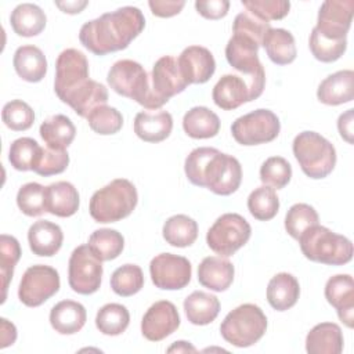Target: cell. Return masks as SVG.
Returning a JSON list of instances; mask_svg holds the SVG:
<instances>
[{
	"mask_svg": "<svg viewBox=\"0 0 354 354\" xmlns=\"http://www.w3.org/2000/svg\"><path fill=\"white\" fill-rule=\"evenodd\" d=\"M144 26L145 18L141 10L126 6L83 24L79 40L93 54L106 55L127 48Z\"/></svg>",
	"mask_w": 354,
	"mask_h": 354,
	"instance_id": "obj_1",
	"label": "cell"
},
{
	"mask_svg": "<svg viewBox=\"0 0 354 354\" xmlns=\"http://www.w3.org/2000/svg\"><path fill=\"white\" fill-rule=\"evenodd\" d=\"M184 171L189 183L221 196L234 194L242 181L239 160L212 147L192 149L185 158Z\"/></svg>",
	"mask_w": 354,
	"mask_h": 354,
	"instance_id": "obj_2",
	"label": "cell"
},
{
	"mask_svg": "<svg viewBox=\"0 0 354 354\" xmlns=\"http://www.w3.org/2000/svg\"><path fill=\"white\" fill-rule=\"evenodd\" d=\"M106 82L115 93L136 101L147 109H158L166 104L165 100L155 94L151 76L137 61H116L108 72Z\"/></svg>",
	"mask_w": 354,
	"mask_h": 354,
	"instance_id": "obj_3",
	"label": "cell"
},
{
	"mask_svg": "<svg viewBox=\"0 0 354 354\" xmlns=\"http://www.w3.org/2000/svg\"><path fill=\"white\" fill-rule=\"evenodd\" d=\"M137 202L134 184L127 178H115L93 194L88 212L97 223H116L130 216Z\"/></svg>",
	"mask_w": 354,
	"mask_h": 354,
	"instance_id": "obj_4",
	"label": "cell"
},
{
	"mask_svg": "<svg viewBox=\"0 0 354 354\" xmlns=\"http://www.w3.org/2000/svg\"><path fill=\"white\" fill-rule=\"evenodd\" d=\"M297 241L304 257L315 263L343 266L353 259L351 241L319 224L306 230Z\"/></svg>",
	"mask_w": 354,
	"mask_h": 354,
	"instance_id": "obj_5",
	"label": "cell"
},
{
	"mask_svg": "<svg viewBox=\"0 0 354 354\" xmlns=\"http://www.w3.org/2000/svg\"><path fill=\"white\" fill-rule=\"evenodd\" d=\"M292 149L300 169L310 178H325L335 169L336 149L333 144L315 131L299 133L293 140Z\"/></svg>",
	"mask_w": 354,
	"mask_h": 354,
	"instance_id": "obj_6",
	"label": "cell"
},
{
	"mask_svg": "<svg viewBox=\"0 0 354 354\" xmlns=\"http://www.w3.org/2000/svg\"><path fill=\"white\" fill-rule=\"evenodd\" d=\"M267 330V317L252 303H245L230 311L220 325L223 339L235 347H249L257 343Z\"/></svg>",
	"mask_w": 354,
	"mask_h": 354,
	"instance_id": "obj_7",
	"label": "cell"
},
{
	"mask_svg": "<svg viewBox=\"0 0 354 354\" xmlns=\"http://www.w3.org/2000/svg\"><path fill=\"white\" fill-rule=\"evenodd\" d=\"M252 235L250 224L238 213L221 214L207 230L206 243L223 257L232 256L245 246Z\"/></svg>",
	"mask_w": 354,
	"mask_h": 354,
	"instance_id": "obj_8",
	"label": "cell"
},
{
	"mask_svg": "<svg viewBox=\"0 0 354 354\" xmlns=\"http://www.w3.org/2000/svg\"><path fill=\"white\" fill-rule=\"evenodd\" d=\"M281 131L278 116L270 109H256L239 116L231 124L234 140L241 145H259L274 141Z\"/></svg>",
	"mask_w": 354,
	"mask_h": 354,
	"instance_id": "obj_9",
	"label": "cell"
},
{
	"mask_svg": "<svg viewBox=\"0 0 354 354\" xmlns=\"http://www.w3.org/2000/svg\"><path fill=\"white\" fill-rule=\"evenodd\" d=\"M102 261L91 252L88 245L73 249L68 264V282L79 295L95 293L102 281Z\"/></svg>",
	"mask_w": 354,
	"mask_h": 354,
	"instance_id": "obj_10",
	"label": "cell"
},
{
	"mask_svg": "<svg viewBox=\"0 0 354 354\" xmlns=\"http://www.w3.org/2000/svg\"><path fill=\"white\" fill-rule=\"evenodd\" d=\"M59 274L46 264L30 266L22 275L18 299L26 307H39L59 290Z\"/></svg>",
	"mask_w": 354,
	"mask_h": 354,
	"instance_id": "obj_11",
	"label": "cell"
},
{
	"mask_svg": "<svg viewBox=\"0 0 354 354\" xmlns=\"http://www.w3.org/2000/svg\"><path fill=\"white\" fill-rule=\"evenodd\" d=\"M88 79V61L86 55L76 48L61 51L55 61L54 91L57 97L65 102V100Z\"/></svg>",
	"mask_w": 354,
	"mask_h": 354,
	"instance_id": "obj_12",
	"label": "cell"
},
{
	"mask_svg": "<svg viewBox=\"0 0 354 354\" xmlns=\"http://www.w3.org/2000/svg\"><path fill=\"white\" fill-rule=\"evenodd\" d=\"M149 274L156 288L163 290H178L189 283L192 266L189 260L183 256L160 253L151 260Z\"/></svg>",
	"mask_w": 354,
	"mask_h": 354,
	"instance_id": "obj_13",
	"label": "cell"
},
{
	"mask_svg": "<svg viewBox=\"0 0 354 354\" xmlns=\"http://www.w3.org/2000/svg\"><path fill=\"white\" fill-rule=\"evenodd\" d=\"M353 14L354 0H326L319 7L314 29L328 39H347Z\"/></svg>",
	"mask_w": 354,
	"mask_h": 354,
	"instance_id": "obj_14",
	"label": "cell"
},
{
	"mask_svg": "<svg viewBox=\"0 0 354 354\" xmlns=\"http://www.w3.org/2000/svg\"><path fill=\"white\" fill-rule=\"evenodd\" d=\"M177 307L169 300L155 301L141 319V333L149 342H160L180 326Z\"/></svg>",
	"mask_w": 354,
	"mask_h": 354,
	"instance_id": "obj_15",
	"label": "cell"
},
{
	"mask_svg": "<svg viewBox=\"0 0 354 354\" xmlns=\"http://www.w3.org/2000/svg\"><path fill=\"white\" fill-rule=\"evenodd\" d=\"M177 64L188 84L206 83L216 71L213 54L202 46H189L184 48L177 58Z\"/></svg>",
	"mask_w": 354,
	"mask_h": 354,
	"instance_id": "obj_16",
	"label": "cell"
},
{
	"mask_svg": "<svg viewBox=\"0 0 354 354\" xmlns=\"http://www.w3.org/2000/svg\"><path fill=\"white\" fill-rule=\"evenodd\" d=\"M151 84L155 94L166 102L171 97L183 93L188 86L181 75L177 58L171 55H163L153 64Z\"/></svg>",
	"mask_w": 354,
	"mask_h": 354,
	"instance_id": "obj_17",
	"label": "cell"
},
{
	"mask_svg": "<svg viewBox=\"0 0 354 354\" xmlns=\"http://www.w3.org/2000/svg\"><path fill=\"white\" fill-rule=\"evenodd\" d=\"M325 299L336 308L339 319L347 326L354 325V281L348 274L330 277L325 283Z\"/></svg>",
	"mask_w": 354,
	"mask_h": 354,
	"instance_id": "obj_18",
	"label": "cell"
},
{
	"mask_svg": "<svg viewBox=\"0 0 354 354\" xmlns=\"http://www.w3.org/2000/svg\"><path fill=\"white\" fill-rule=\"evenodd\" d=\"M259 48L260 46L252 39L232 35L225 46V58L234 69L250 77L264 69L259 59Z\"/></svg>",
	"mask_w": 354,
	"mask_h": 354,
	"instance_id": "obj_19",
	"label": "cell"
},
{
	"mask_svg": "<svg viewBox=\"0 0 354 354\" xmlns=\"http://www.w3.org/2000/svg\"><path fill=\"white\" fill-rule=\"evenodd\" d=\"M317 98L325 105H342L354 98V72L337 71L326 76L317 88Z\"/></svg>",
	"mask_w": 354,
	"mask_h": 354,
	"instance_id": "obj_20",
	"label": "cell"
},
{
	"mask_svg": "<svg viewBox=\"0 0 354 354\" xmlns=\"http://www.w3.org/2000/svg\"><path fill=\"white\" fill-rule=\"evenodd\" d=\"M28 242L33 254L51 257L61 249L64 242V232L55 223L48 220H37L29 227Z\"/></svg>",
	"mask_w": 354,
	"mask_h": 354,
	"instance_id": "obj_21",
	"label": "cell"
},
{
	"mask_svg": "<svg viewBox=\"0 0 354 354\" xmlns=\"http://www.w3.org/2000/svg\"><path fill=\"white\" fill-rule=\"evenodd\" d=\"M234 264L223 256H207L198 267V281L202 286L214 290H227L234 281Z\"/></svg>",
	"mask_w": 354,
	"mask_h": 354,
	"instance_id": "obj_22",
	"label": "cell"
},
{
	"mask_svg": "<svg viewBox=\"0 0 354 354\" xmlns=\"http://www.w3.org/2000/svg\"><path fill=\"white\" fill-rule=\"evenodd\" d=\"M214 104L224 111H234L245 102H250V91L246 80L238 75H224L214 84L212 91Z\"/></svg>",
	"mask_w": 354,
	"mask_h": 354,
	"instance_id": "obj_23",
	"label": "cell"
},
{
	"mask_svg": "<svg viewBox=\"0 0 354 354\" xmlns=\"http://www.w3.org/2000/svg\"><path fill=\"white\" fill-rule=\"evenodd\" d=\"M134 133L145 142L166 140L173 129V118L167 111H141L134 118Z\"/></svg>",
	"mask_w": 354,
	"mask_h": 354,
	"instance_id": "obj_24",
	"label": "cell"
},
{
	"mask_svg": "<svg viewBox=\"0 0 354 354\" xmlns=\"http://www.w3.org/2000/svg\"><path fill=\"white\" fill-rule=\"evenodd\" d=\"M343 333L335 322H321L306 336L308 354H340L343 351Z\"/></svg>",
	"mask_w": 354,
	"mask_h": 354,
	"instance_id": "obj_25",
	"label": "cell"
},
{
	"mask_svg": "<svg viewBox=\"0 0 354 354\" xmlns=\"http://www.w3.org/2000/svg\"><path fill=\"white\" fill-rule=\"evenodd\" d=\"M80 205L79 192L68 181H57L46 187V212L57 217L73 216Z\"/></svg>",
	"mask_w": 354,
	"mask_h": 354,
	"instance_id": "obj_26",
	"label": "cell"
},
{
	"mask_svg": "<svg viewBox=\"0 0 354 354\" xmlns=\"http://www.w3.org/2000/svg\"><path fill=\"white\" fill-rule=\"evenodd\" d=\"M12 65L17 75L29 83L40 82L47 73L46 55L33 44L18 47L14 53Z\"/></svg>",
	"mask_w": 354,
	"mask_h": 354,
	"instance_id": "obj_27",
	"label": "cell"
},
{
	"mask_svg": "<svg viewBox=\"0 0 354 354\" xmlns=\"http://www.w3.org/2000/svg\"><path fill=\"white\" fill-rule=\"evenodd\" d=\"M86 319L84 306L75 300H62L53 306L50 311V324L61 335L77 333L84 326Z\"/></svg>",
	"mask_w": 354,
	"mask_h": 354,
	"instance_id": "obj_28",
	"label": "cell"
},
{
	"mask_svg": "<svg viewBox=\"0 0 354 354\" xmlns=\"http://www.w3.org/2000/svg\"><path fill=\"white\" fill-rule=\"evenodd\" d=\"M300 296V285L296 277L289 272H279L274 275L267 286V300L277 311H286L292 308Z\"/></svg>",
	"mask_w": 354,
	"mask_h": 354,
	"instance_id": "obj_29",
	"label": "cell"
},
{
	"mask_svg": "<svg viewBox=\"0 0 354 354\" xmlns=\"http://www.w3.org/2000/svg\"><path fill=\"white\" fill-rule=\"evenodd\" d=\"M108 88L93 79H88L82 87L73 91L64 104H68L79 116L87 118L97 106L106 105Z\"/></svg>",
	"mask_w": 354,
	"mask_h": 354,
	"instance_id": "obj_30",
	"label": "cell"
},
{
	"mask_svg": "<svg viewBox=\"0 0 354 354\" xmlns=\"http://www.w3.org/2000/svg\"><path fill=\"white\" fill-rule=\"evenodd\" d=\"M47 17L44 11L32 3L18 4L10 15L12 30L22 37H32L41 33L46 28Z\"/></svg>",
	"mask_w": 354,
	"mask_h": 354,
	"instance_id": "obj_31",
	"label": "cell"
},
{
	"mask_svg": "<svg viewBox=\"0 0 354 354\" xmlns=\"http://www.w3.org/2000/svg\"><path fill=\"white\" fill-rule=\"evenodd\" d=\"M183 129L191 138H212L220 131V119L207 106H194L185 112Z\"/></svg>",
	"mask_w": 354,
	"mask_h": 354,
	"instance_id": "obj_32",
	"label": "cell"
},
{
	"mask_svg": "<svg viewBox=\"0 0 354 354\" xmlns=\"http://www.w3.org/2000/svg\"><path fill=\"white\" fill-rule=\"evenodd\" d=\"M184 311L192 325H207L217 318L220 313V301L214 295L195 290L185 297Z\"/></svg>",
	"mask_w": 354,
	"mask_h": 354,
	"instance_id": "obj_33",
	"label": "cell"
},
{
	"mask_svg": "<svg viewBox=\"0 0 354 354\" xmlns=\"http://www.w3.org/2000/svg\"><path fill=\"white\" fill-rule=\"evenodd\" d=\"M268 58L277 65H288L296 59L297 50L293 35L282 28H271L263 41Z\"/></svg>",
	"mask_w": 354,
	"mask_h": 354,
	"instance_id": "obj_34",
	"label": "cell"
},
{
	"mask_svg": "<svg viewBox=\"0 0 354 354\" xmlns=\"http://www.w3.org/2000/svg\"><path fill=\"white\" fill-rule=\"evenodd\" d=\"M39 133L48 148L66 149L76 136V127L68 116L59 113L46 119Z\"/></svg>",
	"mask_w": 354,
	"mask_h": 354,
	"instance_id": "obj_35",
	"label": "cell"
},
{
	"mask_svg": "<svg viewBox=\"0 0 354 354\" xmlns=\"http://www.w3.org/2000/svg\"><path fill=\"white\" fill-rule=\"evenodd\" d=\"M162 234L169 245L174 248H187L198 238V223L187 214H176L165 221Z\"/></svg>",
	"mask_w": 354,
	"mask_h": 354,
	"instance_id": "obj_36",
	"label": "cell"
},
{
	"mask_svg": "<svg viewBox=\"0 0 354 354\" xmlns=\"http://www.w3.org/2000/svg\"><path fill=\"white\" fill-rule=\"evenodd\" d=\"M87 245L101 261H109L123 252L124 238L116 230L100 228L90 235Z\"/></svg>",
	"mask_w": 354,
	"mask_h": 354,
	"instance_id": "obj_37",
	"label": "cell"
},
{
	"mask_svg": "<svg viewBox=\"0 0 354 354\" xmlns=\"http://www.w3.org/2000/svg\"><path fill=\"white\" fill-rule=\"evenodd\" d=\"M130 324V313L126 306L108 303L102 306L95 315L97 329L106 336L122 335Z\"/></svg>",
	"mask_w": 354,
	"mask_h": 354,
	"instance_id": "obj_38",
	"label": "cell"
},
{
	"mask_svg": "<svg viewBox=\"0 0 354 354\" xmlns=\"http://www.w3.org/2000/svg\"><path fill=\"white\" fill-rule=\"evenodd\" d=\"M43 148L30 137H21L11 142L8 160L15 170L28 171L33 170L40 159Z\"/></svg>",
	"mask_w": 354,
	"mask_h": 354,
	"instance_id": "obj_39",
	"label": "cell"
},
{
	"mask_svg": "<svg viewBox=\"0 0 354 354\" xmlns=\"http://www.w3.org/2000/svg\"><path fill=\"white\" fill-rule=\"evenodd\" d=\"M248 209L259 221L274 218L279 210V198L274 188L268 185L257 187L248 196Z\"/></svg>",
	"mask_w": 354,
	"mask_h": 354,
	"instance_id": "obj_40",
	"label": "cell"
},
{
	"mask_svg": "<svg viewBox=\"0 0 354 354\" xmlns=\"http://www.w3.org/2000/svg\"><path fill=\"white\" fill-rule=\"evenodd\" d=\"M142 286L144 274L141 267L137 264H123L111 275V288L122 297H129L138 293Z\"/></svg>",
	"mask_w": 354,
	"mask_h": 354,
	"instance_id": "obj_41",
	"label": "cell"
},
{
	"mask_svg": "<svg viewBox=\"0 0 354 354\" xmlns=\"http://www.w3.org/2000/svg\"><path fill=\"white\" fill-rule=\"evenodd\" d=\"M21 246L17 238L12 235L1 234L0 235V272H1V288H3V299L4 303L7 297V289L14 275V268L21 259Z\"/></svg>",
	"mask_w": 354,
	"mask_h": 354,
	"instance_id": "obj_42",
	"label": "cell"
},
{
	"mask_svg": "<svg viewBox=\"0 0 354 354\" xmlns=\"http://www.w3.org/2000/svg\"><path fill=\"white\" fill-rule=\"evenodd\" d=\"M319 221L317 210L307 203H295L289 207L285 216V230L293 238L299 239L300 235Z\"/></svg>",
	"mask_w": 354,
	"mask_h": 354,
	"instance_id": "obj_43",
	"label": "cell"
},
{
	"mask_svg": "<svg viewBox=\"0 0 354 354\" xmlns=\"http://www.w3.org/2000/svg\"><path fill=\"white\" fill-rule=\"evenodd\" d=\"M17 205L19 210L29 217L43 214L46 212V187L39 183L24 184L18 189Z\"/></svg>",
	"mask_w": 354,
	"mask_h": 354,
	"instance_id": "obj_44",
	"label": "cell"
},
{
	"mask_svg": "<svg viewBox=\"0 0 354 354\" xmlns=\"http://www.w3.org/2000/svg\"><path fill=\"white\" fill-rule=\"evenodd\" d=\"M292 178V166L282 156H271L266 159L260 167V180L264 185L281 189L289 184Z\"/></svg>",
	"mask_w": 354,
	"mask_h": 354,
	"instance_id": "obj_45",
	"label": "cell"
},
{
	"mask_svg": "<svg viewBox=\"0 0 354 354\" xmlns=\"http://www.w3.org/2000/svg\"><path fill=\"white\" fill-rule=\"evenodd\" d=\"M308 46H310V51L315 59L328 64V62L337 61L346 53L347 39H342V40L328 39V37H324L322 35H319L313 28L310 39H308Z\"/></svg>",
	"mask_w": 354,
	"mask_h": 354,
	"instance_id": "obj_46",
	"label": "cell"
},
{
	"mask_svg": "<svg viewBox=\"0 0 354 354\" xmlns=\"http://www.w3.org/2000/svg\"><path fill=\"white\" fill-rule=\"evenodd\" d=\"M87 123L94 133L109 136L118 133L122 129L123 116L116 108L101 105L90 112L87 116Z\"/></svg>",
	"mask_w": 354,
	"mask_h": 354,
	"instance_id": "obj_47",
	"label": "cell"
},
{
	"mask_svg": "<svg viewBox=\"0 0 354 354\" xmlns=\"http://www.w3.org/2000/svg\"><path fill=\"white\" fill-rule=\"evenodd\" d=\"M1 119L8 129L14 131H24L32 127L35 122V112L25 101L12 100L3 106Z\"/></svg>",
	"mask_w": 354,
	"mask_h": 354,
	"instance_id": "obj_48",
	"label": "cell"
},
{
	"mask_svg": "<svg viewBox=\"0 0 354 354\" xmlns=\"http://www.w3.org/2000/svg\"><path fill=\"white\" fill-rule=\"evenodd\" d=\"M271 29L270 22L257 18L256 15L250 14L249 11L239 12L232 24L234 35H241L245 37L252 39L259 46H263L264 37L267 32Z\"/></svg>",
	"mask_w": 354,
	"mask_h": 354,
	"instance_id": "obj_49",
	"label": "cell"
},
{
	"mask_svg": "<svg viewBox=\"0 0 354 354\" xmlns=\"http://www.w3.org/2000/svg\"><path fill=\"white\" fill-rule=\"evenodd\" d=\"M242 6L246 11L267 22L285 18L290 10V3L286 0H242Z\"/></svg>",
	"mask_w": 354,
	"mask_h": 354,
	"instance_id": "obj_50",
	"label": "cell"
},
{
	"mask_svg": "<svg viewBox=\"0 0 354 354\" xmlns=\"http://www.w3.org/2000/svg\"><path fill=\"white\" fill-rule=\"evenodd\" d=\"M69 165V155L66 149H53V148H43L40 159L33 169V171L39 176L48 177L54 174L62 173Z\"/></svg>",
	"mask_w": 354,
	"mask_h": 354,
	"instance_id": "obj_51",
	"label": "cell"
},
{
	"mask_svg": "<svg viewBox=\"0 0 354 354\" xmlns=\"http://www.w3.org/2000/svg\"><path fill=\"white\" fill-rule=\"evenodd\" d=\"M195 8L206 19H220L224 18L230 8L228 0H198L195 1Z\"/></svg>",
	"mask_w": 354,
	"mask_h": 354,
	"instance_id": "obj_52",
	"label": "cell"
},
{
	"mask_svg": "<svg viewBox=\"0 0 354 354\" xmlns=\"http://www.w3.org/2000/svg\"><path fill=\"white\" fill-rule=\"evenodd\" d=\"M148 6L153 15L159 18H170L181 12L185 6L184 0H149Z\"/></svg>",
	"mask_w": 354,
	"mask_h": 354,
	"instance_id": "obj_53",
	"label": "cell"
},
{
	"mask_svg": "<svg viewBox=\"0 0 354 354\" xmlns=\"http://www.w3.org/2000/svg\"><path fill=\"white\" fill-rule=\"evenodd\" d=\"M353 111L354 109H347L337 119V130L340 137L348 144H353Z\"/></svg>",
	"mask_w": 354,
	"mask_h": 354,
	"instance_id": "obj_54",
	"label": "cell"
},
{
	"mask_svg": "<svg viewBox=\"0 0 354 354\" xmlns=\"http://www.w3.org/2000/svg\"><path fill=\"white\" fill-rule=\"evenodd\" d=\"M1 324V348H6L10 344H14V342L17 340V328L12 322H10L6 318L0 319Z\"/></svg>",
	"mask_w": 354,
	"mask_h": 354,
	"instance_id": "obj_55",
	"label": "cell"
},
{
	"mask_svg": "<svg viewBox=\"0 0 354 354\" xmlns=\"http://www.w3.org/2000/svg\"><path fill=\"white\" fill-rule=\"evenodd\" d=\"M55 6L65 14H79L87 6V0H73V1H55Z\"/></svg>",
	"mask_w": 354,
	"mask_h": 354,
	"instance_id": "obj_56",
	"label": "cell"
},
{
	"mask_svg": "<svg viewBox=\"0 0 354 354\" xmlns=\"http://www.w3.org/2000/svg\"><path fill=\"white\" fill-rule=\"evenodd\" d=\"M169 353H196V348L189 343V342H184V340H178V342H174L173 346H170L167 348Z\"/></svg>",
	"mask_w": 354,
	"mask_h": 354,
	"instance_id": "obj_57",
	"label": "cell"
}]
</instances>
